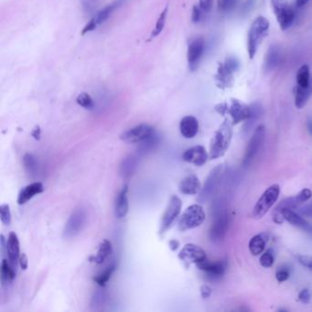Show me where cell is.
Listing matches in <instances>:
<instances>
[{"label": "cell", "instance_id": "1", "mask_svg": "<svg viewBox=\"0 0 312 312\" xmlns=\"http://www.w3.org/2000/svg\"><path fill=\"white\" fill-rule=\"evenodd\" d=\"M232 124L228 119L215 132L211 140L209 159L216 160L224 156L230 147L232 138Z\"/></svg>", "mask_w": 312, "mask_h": 312}, {"label": "cell", "instance_id": "2", "mask_svg": "<svg viewBox=\"0 0 312 312\" xmlns=\"http://www.w3.org/2000/svg\"><path fill=\"white\" fill-rule=\"evenodd\" d=\"M270 23L266 17L258 16L250 27L247 36V51L249 59L253 60L257 54L258 48L269 30Z\"/></svg>", "mask_w": 312, "mask_h": 312}, {"label": "cell", "instance_id": "3", "mask_svg": "<svg viewBox=\"0 0 312 312\" xmlns=\"http://www.w3.org/2000/svg\"><path fill=\"white\" fill-rule=\"evenodd\" d=\"M280 194V187L279 184H273L267 188L265 192L262 194L261 197L258 199V202L254 207L252 211V218L255 220H260L266 216L275 203L278 202Z\"/></svg>", "mask_w": 312, "mask_h": 312}, {"label": "cell", "instance_id": "4", "mask_svg": "<svg viewBox=\"0 0 312 312\" xmlns=\"http://www.w3.org/2000/svg\"><path fill=\"white\" fill-rule=\"evenodd\" d=\"M206 215L202 205H190L186 209L181 217L179 222V229L182 232H185L187 230L199 227L203 224Z\"/></svg>", "mask_w": 312, "mask_h": 312}, {"label": "cell", "instance_id": "5", "mask_svg": "<svg viewBox=\"0 0 312 312\" xmlns=\"http://www.w3.org/2000/svg\"><path fill=\"white\" fill-rule=\"evenodd\" d=\"M265 140H266V127L264 125H260L257 127L252 138L249 140L243 160L244 167H248L255 160V158L258 156L263 144L265 142Z\"/></svg>", "mask_w": 312, "mask_h": 312}, {"label": "cell", "instance_id": "6", "mask_svg": "<svg viewBox=\"0 0 312 312\" xmlns=\"http://www.w3.org/2000/svg\"><path fill=\"white\" fill-rule=\"evenodd\" d=\"M271 6L280 29L287 30L295 18V13L291 9L288 0H271Z\"/></svg>", "mask_w": 312, "mask_h": 312}, {"label": "cell", "instance_id": "7", "mask_svg": "<svg viewBox=\"0 0 312 312\" xmlns=\"http://www.w3.org/2000/svg\"><path fill=\"white\" fill-rule=\"evenodd\" d=\"M87 223V212L84 208H78L72 211L64 228V237L72 238L78 236L84 230Z\"/></svg>", "mask_w": 312, "mask_h": 312}, {"label": "cell", "instance_id": "8", "mask_svg": "<svg viewBox=\"0 0 312 312\" xmlns=\"http://www.w3.org/2000/svg\"><path fill=\"white\" fill-rule=\"evenodd\" d=\"M182 202L181 199L176 195L171 196L169 200V204L165 210L164 213L162 216L161 222V228H160V235H163L165 232L171 227L175 220L177 219L181 211H182Z\"/></svg>", "mask_w": 312, "mask_h": 312}, {"label": "cell", "instance_id": "9", "mask_svg": "<svg viewBox=\"0 0 312 312\" xmlns=\"http://www.w3.org/2000/svg\"><path fill=\"white\" fill-rule=\"evenodd\" d=\"M155 132V128L150 125L140 124L125 131L122 135H120V139L125 143H142L145 140H148L149 136H151Z\"/></svg>", "mask_w": 312, "mask_h": 312}, {"label": "cell", "instance_id": "10", "mask_svg": "<svg viewBox=\"0 0 312 312\" xmlns=\"http://www.w3.org/2000/svg\"><path fill=\"white\" fill-rule=\"evenodd\" d=\"M222 173H223L222 165H218L215 169H211V172L208 175L206 181L203 184L201 192L199 193L198 199H197L198 203H206L211 195L215 193L217 187L219 185Z\"/></svg>", "mask_w": 312, "mask_h": 312}, {"label": "cell", "instance_id": "11", "mask_svg": "<svg viewBox=\"0 0 312 312\" xmlns=\"http://www.w3.org/2000/svg\"><path fill=\"white\" fill-rule=\"evenodd\" d=\"M230 224V217L226 211L219 213L209 231V238L212 243H219L224 240Z\"/></svg>", "mask_w": 312, "mask_h": 312}, {"label": "cell", "instance_id": "12", "mask_svg": "<svg viewBox=\"0 0 312 312\" xmlns=\"http://www.w3.org/2000/svg\"><path fill=\"white\" fill-rule=\"evenodd\" d=\"M121 3H122V0H115L113 3L106 6L105 9H102L101 11L97 13L96 15L83 29L82 35H85V34L88 33V32L93 31V30L96 29L98 26L101 25L102 23H104L106 21H107L109 18L110 16H111V14L114 12L115 9L120 7Z\"/></svg>", "mask_w": 312, "mask_h": 312}, {"label": "cell", "instance_id": "13", "mask_svg": "<svg viewBox=\"0 0 312 312\" xmlns=\"http://www.w3.org/2000/svg\"><path fill=\"white\" fill-rule=\"evenodd\" d=\"M199 269L205 272L208 279L211 280H217L224 276L226 268H227V262L224 260L211 262L208 259L200 262L196 264Z\"/></svg>", "mask_w": 312, "mask_h": 312}, {"label": "cell", "instance_id": "14", "mask_svg": "<svg viewBox=\"0 0 312 312\" xmlns=\"http://www.w3.org/2000/svg\"><path fill=\"white\" fill-rule=\"evenodd\" d=\"M204 51V42L202 38H193L188 46L187 59L190 71H195L198 68L199 64L203 57Z\"/></svg>", "mask_w": 312, "mask_h": 312}, {"label": "cell", "instance_id": "15", "mask_svg": "<svg viewBox=\"0 0 312 312\" xmlns=\"http://www.w3.org/2000/svg\"><path fill=\"white\" fill-rule=\"evenodd\" d=\"M179 258L188 265L198 264L200 262L205 260L207 258L206 253L202 247L194 244H187L179 254Z\"/></svg>", "mask_w": 312, "mask_h": 312}, {"label": "cell", "instance_id": "16", "mask_svg": "<svg viewBox=\"0 0 312 312\" xmlns=\"http://www.w3.org/2000/svg\"><path fill=\"white\" fill-rule=\"evenodd\" d=\"M228 113L232 118V125H237L242 121H246L252 114V107L246 106L237 99L231 100V105L228 106Z\"/></svg>", "mask_w": 312, "mask_h": 312}, {"label": "cell", "instance_id": "17", "mask_svg": "<svg viewBox=\"0 0 312 312\" xmlns=\"http://www.w3.org/2000/svg\"><path fill=\"white\" fill-rule=\"evenodd\" d=\"M182 159L188 163L202 167L208 161L209 154L203 146H195L185 150L182 155Z\"/></svg>", "mask_w": 312, "mask_h": 312}, {"label": "cell", "instance_id": "18", "mask_svg": "<svg viewBox=\"0 0 312 312\" xmlns=\"http://www.w3.org/2000/svg\"><path fill=\"white\" fill-rule=\"evenodd\" d=\"M312 197V191L309 189H304L300 193L297 194L293 197L285 199L278 206L276 207L274 211H280L283 209H296L303 204L305 202L308 201Z\"/></svg>", "mask_w": 312, "mask_h": 312}, {"label": "cell", "instance_id": "19", "mask_svg": "<svg viewBox=\"0 0 312 312\" xmlns=\"http://www.w3.org/2000/svg\"><path fill=\"white\" fill-rule=\"evenodd\" d=\"M279 212L282 213L283 218L285 221H287V223L292 224L293 226L300 228L304 231L312 235L311 224H308V222L304 219L302 216H300L298 212H296L295 211H293L291 209H283Z\"/></svg>", "mask_w": 312, "mask_h": 312}, {"label": "cell", "instance_id": "20", "mask_svg": "<svg viewBox=\"0 0 312 312\" xmlns=\"http://www.w3.org/2000/svg\"><path fill=\"white\" fill-rule=\"evenodd\" d=\"M6 250H7V254H8L9 261L17 269V263H18V258L21 256V252H20V241H18L16 232H9V237L7 239Z\"/></svg>", "mask_w": 312, "mask_h": 312}, {"label": "cell", "instance_id": "21", "mask_svg": "<svg viewBox=\"0 0 312 312\" xmlns=\"http://www.w3.org/2000/svg\"><path fill=\"white\" fill-rule=\"evenodd\" d=\"M127 192H128V185L125 184L118 194L115 203H114V216L118 219L125 218L129 211V203L127 198Z\"/></svg>", "mask_w": 312, "mask_h": 312}, {"label": "cell", "instance_id": "22", "mask_svg": "<svg viewBox=\"0 0 312 312\" xmlns=\"http://www.w3.org/2000/svg\"><path fill=\"white\" fill-rule=\"evenodd\" d=\"M202 188L203 187H202L201 182L195 174H189L188 176H186L179 185L180 191L186 195L199 194L201 192Z\"/></svg>", "mask_w": 312, "mask_h": 312}, {"label": "cell", "instance_id": "23", "mask_svg": "<svg viewBox=\"0 0 312 312\" xmlns=\"http://www.w3.org/2000/svg\"><path fill=\"white\" fill-rule=\"evenodd\" d=\"M43 190H44V187L42 182H33L31 184L25 186L24 188H22V190L18 193L17 204H20V205L25 204L36 195L43 193Z\"/></svg>", "mask_w": 312, "mask_h": 312}, {"label": "cell", "instance_id": "24", "mask_svg": "<svg viewBox=\"0 0 312 312\" xmlns=\"http://www.w3.org/2000/svg\"><path fill=\"white\" fill-rule=\"evenodd\" d=\"M180 130L183 138L188 140L193 139L199 132L198 120L193 115L184 116L180 123Z\"/></svg>", "mask_w": 312, "mask_h": 312}, {"label": "cell", "instance_id": "25", "mask_svg": "<svg viewBox=\"0 0 312 312\" xmlns=\"http://www.w3.org/2000/svg\"><path fill=\"white\" fill-rule=\"evenodd\" d=\"M112 253H113L112 243L109 240L105 239L100 243L96 255L94 257H92L90 259H91V261L96 263L97 265H101L106 261L107 258H109Z\"/></svg>", "mask_w": 312, "mask_h": 312}, {"label": "cell", "instance_id": "26", "mask_svg": "<svg viewBox=\"0 0 312 312\" xmlns=\"http://www.w3.org/2000/svg\"><path fill=\"white\" fill-rule=\"evenodd\" d=\"M17 269L10 264L9 259H3L1 263V282L2 285H8L16 278Z\"/></svg>", "mask_w": 312, "mask_h": 312}, {"label": "cell", "instance_id": "27", "mask_svg": "<svg viewBox=\"0 0 312 312\" xmlns=\"http://www.w3.org/2000/svg\"><path fill=\"white\" fill-rule=\"evenodd\" d=\"M266 239L264 237V233L257 235L252 237L249 241L248 248L251 255L255 257L260 256L266 248Z\"/></svg>", "mask_w": 312, "mask_h": 312}, {"label": "cell", "instance_id": "28", "mask_svg": "<svg viewBox=\"0 0 312 312\" xmlns=\"http://www.w3.org/2000/svg\"><path fill=\"white\" fill-rule=\"evenodd\" d=\"M312 93V85L308 87L297 86L295 88V106L298 109H302L306 106Z\"/></svg>", "mask_w": 312, "mask_h": 312}, {"label": "cell", "instance_id": "29", "mask_svg": "<svg viewBox=\"0 0 312 312\" xmlns=\"http://www.w3.org/2000/svg\"><path fill=\"white\" fill-rule=\"evenodd\" d=\"M138 161L134 157H127L120 165V175L123 179H129L135 173Z\"/></svg>", "mask_w": 312, "mask_h": 312}, {"label": "cell", "instance_id": "30", "mask_svg": "<svg viewBox=\"0 0 312 312\" xmlns=\"http://www.w3.org/2000/svg\"><path fill=\"white\" fill-rule=\"evenodd\" d=\"M279 61V48L277 46L270 47L266 52V59H265V68L266 71L269 72L273 70L278 65Z\"/></svg>", "mask_w": 312, "mask_h": 312}, {"label": "cell", "instance_id": "31", "mask_svg": "<svg viewBox=\"0 0 312 312\" xmlns=\"http://www.w3.org/2000/svg\"><path fill=\"white\" fill-rule=\"evenodd\" d=\"M297 84L300 87H308L310 85V71L308 64H303L297 72Z\"/></svg>", "mask_w": 312, "mask_h": 312}, {"label": "cell", "instance_id": "32", "mask_svg": "<svg viewBox=\"0 0 312 312\" xmlns=\"http://www.w3.org/2000/svg\"><path fill=\"white\" fill-rule=\"evenodd\" d=\"M168 10H169V7L167 6V7L163 9V11L161 13V15H160L159 18H158L156 26H155V28L152 30L151 35H150V38H149V40L156 38V37H158V36L162 32V30L164 29L165 24H166Z\"/></svg>", "mask_w": 312, "mask_h": 312}, {"label": "cell", "instance_id": "33", "mask_svg": "<svg viewBox=\"0 0 312 312\" xmlns=\"http://www.w3.org/2000/svg\"><path fill=\"white\" fill-rule=\"evenodd\" d=\"M23 164H24V168L27 170V172L29 173L30 175L32 176V175L37 174L38 163L36 161V158L32 154L26 153L23 157Z\"/></svg>", "mask_w": 312, "mask_h": 312}, {"label": "cell", "instance_id": "34", "mask_svg": "<svg viewBox=\"0 0 312 312\" xmlns=\"http://www.w3.org/2000/svg\"><path fill=\"white\" fill-rule=\"evenodd\" d=\"M115 270V265H111L108 266L105 271H103L102 273L99 275H97L96 277L93 278V281L96 283L98 286L100 287H105L106 285V283L109 281V279H111L112 275Z\"/></svg>", "mask_w": 312, "mask_h": 312}, {"label": "cell", "instance_id": "35", "mask_svg": "<svg viewBox=\"0 0 312 312\" xmlns=\"http://www.w3.org/2000/svg\"><path fill=\"white\" fill-rule=\"evenodd\" d=\"M159 143H160V138L155 132L151 136L148 138V140H146L142 142V145H141V147L139 150H140V153H147L153 148H156Z\"/></svg>", "mask_w": 312, "mask_h": 312}, {"label": "cell", "instance_id": "36", "mask_svg": "<svg viewBox=\"0 0 312 312\" xmlns=\"http://www.w3.org/2000/svg\"><path fill=\"white\" fill-rule=\"evenodd\" d=\"M252 107V114L250 116V119L248 120H246V123L245 125V130L248 131L252 128L255 123L258 121V119L260 118L262 113L261 106H259L258 104H254L253 106H251Z\"/></svg>", "mask_w": 312, "mask_h": 312}, {"label": "cell", "instance_id": "37", "mask_svg": "<svg viewBox=\"0 0 312 312\" xmlns=\"http://www.w3.org/2000/svg\"><path fill=\"white\" fill-rule=\"evenodd\" d=\"M275 262L274 252L272 249H267L265 252H263L260 256L259 263L263 267L269 268L273 266Z\"/></svg>", "mask_w": 312, "mask_h": 312}, {"label": "cell", "instance_id": "38", "mask_svg": "<svg viewBox=\"0 0 312 312\" xmlns=\"http://www.w3.org/2000/svg\"><path fill=\"white\" fill-rule=\"evenodd\" d=\"M76 103L86 110H92L94 107V103H93L92 97L90 96L88 93H85V92L81 93L77 96Z\"/></svg>", "mask_w": 312, "mask_h": 312}, {"label": "cell", "instance_id": "39", "mask_svg": "<svg viewBox=\"0 0 312 312\" xmlns=\"http://www.w3.org/2000/svg\"><path fill=\"white\" fill-rule=\"evenodd\" d=\"M0 216L1 222L5 225H9L11 223V211L9 204H2L0 206Z\"/></svg>", "mask_w": 312, "mask_h": 312}, {"label": "cell", "instance_id": "40", "mask_svg": "<svg viewBox=\"0 0 312 312\" xmlns=\"http://www.w3.org/2000/svg\"><path fill=\"white\" fill-rule=\"evenodd\" d=\"M290 277V272L287 269V267H281L277 271L276 273V279L279 283L285 282Z\"/></svg>", "mask_w": 312, "mask_h": 312}, {"label": "cell", "instance_id": "41", "mask_svg": "<svg viewBox=\"0 0 312 312\" xmlns=\"http://www.w3.org/2000/svg\"><path fill=\"white\" fill-rule=\"evenodd\" d=\"M297 258H298V261L300 262L302 266L312 271V257L300 255L297 257Z\"/></svg>", "mask_w": 312, "mask_h": 312}, {"label": "cell", "instance_id": "42", "mask_svg": "<svg viewBox=\"0 0 312 312\" xmlns=\"http://www.w3.org/2000/svg\"><path fill=\"white\" fill-rule=\"evenodd\" d=\"M311 299V296H310V292L307 288H304L302 290L300 291V294H299V300H300L301 303L308 304Z\"/></svg>", "mask_w": 312, "mask_h": 312}, {"label": "cell", "instance_id": "43", "mask_svg": "<svg viewBox=\"0 0 312 312\" xmlns=\"http://www.w3.org/2000/svg\"><path fill=\"white\" fill-rule=\"evenodd\" d=\"M215 0H199V7L204 12L211 11Z\"/></svg>", "mask_w": 312, "mask_h": 312}, {"label": "cell", "instance_id": "44", "mask_svg": "<svg viewBox=\"0 0 312 312\" xmlns=\"http://www.w3.org/2000/svg\"><path fill=\"white\" fill-rule=\"evenodd\" d=\"M202 17V9L200 7L197 6H194L193 9H192V13H191V22L193 23H197L200 22Z\"/></svg>", "mask_w": 312, "mask_h": 312}, {"label": "cell", "instance_id": "45", "mask_svg": "<svg viewBox=\"0 0 312 312\" xmlns=\"http://www.w3.org/2000/svg\"><path fill=\"white\" fill-rule=\"evenodd\" d=\"M258 0H246L243 8V13L245 15L248 14L256 7V5L258 4Z\"/></svg>", "mask_w": 312, "mask_h": 312}, {"label": "cell", "instance_id": "46", "mask_svg": "<svg viewBox=\"0 0 312 312\" xmlns=\"http://www.w3.org/2000/svg\"><path fill=\"white\" fill-rule=\"evenodd\" d=\"M212 293V289L209 285H203L201 287V296L203 300H206L208 298H210Z\"/></svg>", "mask_w": 312, "mask_h": 312}, {"label": "cell", "instance_id": "47", "mask_svg": "<svg viewBox=\"0 0 312 312\" xmlns=\"http://www.w3.org/2000/svg\"><path fill=\"white\" fill-rule=\"evenodd\" d=\"M18 263H20V266L22 267V270H26L28 268L29 260H28V257H27L26 254H21L20 258H18Z\"/></svg>", "mask_w": 312, "mask_h": 312}, {"label": "cell", "instance_id": "48", "mask_svg": "<svg viewBox=\"0 0 312 312\" xmlns=\"http://www.w3.org/2000/svg\"><path fill=\"white\" fill-rule=\"evenodd\" d=\"M237 2H238V0H226L224 11H230L235 9L237 7Z\"/></svg>", "mask_w": 312, "mask_h": 312}, {"label": "cell", "instance_id": "49", "mask_svg": "<svg viewBox=\"0 0 312 312\" xmlns=\"http://www.w3.org/2000/svg\"><path fill=\"white\" fill-rule=\"evenodd\" d=\"M300 212L302 216L312 217V202L310 204H308L307 206H305L301 210H300Z\"/></svg>", "mask_w": 312, "mask_h": 312}, {"label": "cell", "instance_id": "50", "mask_svg": "<svg viewBox=\"0 0 312 312\" xmlns=\"http://www.w3.org/2000/svg\"><path fill=\"white\" fill-rule=\"evenodd\" d=\"M41 135H42V129H41L40 126H36L31 132V136L35 140H41Z\"/></svg>", "mask_w": 312, "mask_h": 312}, {"label": "cell", "instance_id": "51", "mask_svg": "<svg viewBox=\"0 0 312 312\" xmlns=\"http://www.w3.org/2000/svg\"><path fill=\"white\" fill-rule=\"evenodd\" d=\"M216 110L219 114L224 115L226 112H228V106L226 104H220L218 106H216Z\"/></svg>", "mask_w": 312, "mask_h": 312}, {"label": "cell", "instance_id": "52", "mask_svg": "<svg viewBox=\"0 0 312 312\" xmlns=\"http://www.w3.org/2000/svg\"><path fill=\"white\" fill-rule=\"evenodd\" d=\"M169 247L170 248L171 251L173 252H175L176 250L179 249L180 247V242L179 241L176 240V239H172V240L169 241Z\"/></svg>", "mask_w": 312, "mask_h": 312}, {"label": "cell", "instance_id": "53", "mask_svg": "<svg viewBox=\"0 0 312 312\" xmlns=\"http://www.w3.org/2000/svg\"><path fill=\"white\" fill-rule=\"evenodd\" d=\"M309 0H296V6L298 8H302L305 5L308 3Z\"/></svg>", "mask_w": 312, "mask_h": 312}, {"label": "cell", "instance_id": "54", "mask_svg": "<svg viewBox=\"0 0 312 312\" xmlns=\"http://www.w3.org/2000/svg\"><path fill=\"white\" fill-rule=\"evenodd\" d=\"M226 0H217V5H218V9L222 11H224V7H225Z\"/></svg>", "mask_w": 312, "mask_h": 312}, {"label": "cell", "instance_id": "55", "mask_svg": "<svg viewBox=\"0 0 312 312\" xmlns=\"http://www.w3.org/2000/svg\"><path fill=\"white\" fill-rule=\"evenodd\" d=\"M307 128H308V133L312 136V119H307Z\"/></svg>", "mask_w": 312, "mask_h": 312}]
</instances>
